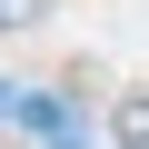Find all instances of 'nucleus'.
Returning <instances> with one entry per match:
<instances>
[{"mask_svg": "<svg viewBox=\"0 0 149 149\" xmlns=\"http://www.w3.org/2000/svg\"><path fill=\"white\" fill-rule=\"evenodd\" d=\"M50 10H60V0H0V30H10V40H20V30H40Z\"/></svg>", "mask_w": 149, "mask_h": 149, "instance_id": "obj_2", "label": "nucleus"}, {"mask_svg": "<svg viewBox=\"0 0 149 149\" xmlns=\"http://www.w3.org/2000/svg\"><path fill=\"white\" fill-rule=\"evenodd\" d=\"M109 149H149V90H129L109 109Z\"/></svg>", "mask_w": 149, "mask_h": 149, "instance_id": "obj_1", "label": "nucleus"}]
</instances>
